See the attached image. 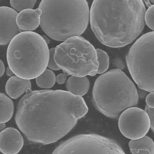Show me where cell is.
Wrapping results in <instances>:
<instances>
[{"mask_svg":"<svg viewBox=\"0 0 154 154\" xmlns=\"http://www.w3.org/2000/svg\"><path fill=\"white\" fill-rule=\"evenodd\" d=\"M88 111L84 99L69 91H34L19 101L15 121L29 141L49 144L66 135Z\"/></svg>","mask_w":154,"mask_h":154,"instance_id":"6da1fadb","label":"cell"},{"mask_svg":"<svg viewBox=\"0 0 154 154\" xmlns=\"http://www.w3.org/2000/svg\"><path fill=\"white\" fill-rule=\"evenodd\" d=\"M146 12L143 0H94L90 16L91 30L103 45L124 47L143 30Z\"/></svg>","mask_w":154,"mask_h":154,"instance_id":"7a4b0ae2","label":"cell"},{"mask_svg":"<svg viewBox=\"0 0 154 154\" xmlns=\"http://www.w3.org/2000/svg\"><path fill=\"white\" fill-rule=\"evenodd\" d=\"M41 28L53 40L64 42L80 36L90 21V10L86 0H42Z\"/></svg>","mask_w":154,"mask_h":154,"instance_id":"3957f363","label":"cell"},{"mask_svg":"<svg viewBox=\"0 0 154 154\" xmlns=\"http://www.w3.org/2000/svg\"><path fill=\"white\" fill-rule=\"evenodd\" d=\"M94 105L101 113L115 119L125 110L138 103L137 89L119 69H113L98 77L93 90Z\"/></svg>","mask_w":154,"mask_h":154,"instance_id":"277c9868","label":"cell"},{"mask_svg":"<svg viewBox=\"0 0 154 154\" xmlns=\"http://www.w3.org/2000/svg\"><path fill=\"white\" fill-rule=\"evenodd\" d=\"M50 50L45 38L33 31H23L9 44L6 57L9 67L21 78L34 79L48 66Z\"/></svg>","mask_w":154,"mask_h":154,"instance_id":"5b68a950","label":"cell"},{"mask_svg":"<svg viewBox=\"0 0 154 154\" xmlns=\"http://www.w3.org/2000/svg\"><path fill=\"white\" fill-rule=\"evenodd\" d=\"M54 58L60 69L71 76H94L98 70L96 49L81 36L69 38L57 46Z\"/></svg>","mask_w":154,"mask_h":154,"instance_id":"8992f818","label":"cell"},{"mask_svg":"<svg viewBox=\"0 0 154 154\" xmlns=\"http://www.w3.org/2000/svg\"><path fill=\"white\" fill-rule=\"evenodd\" d=\"M126 63L139 88L154 93V31L137 39L128 53Z\"/></svg>","mask_w":154,"mask_h":154,"instance_id":"52a82bcc","label":"cell"},{"mask_svg":"<svg viewBox=\"0 0 154 154\" xmlns=\"http://www.w3.org/2000/svg\"><path fill=\"white\" fill-rule=\"evenodd\" d=\"M52 154H126L111 139L94 134L77 135L60 144Z\"/></svg>","mask_w":154,"mask_h":154,"instance_id":"ba28073f","label":"cell"},{"mask_svg":"<svg viewBox=\"0 0 154 154\" xmlns=\"http://www.w3.org/2000/svg\"><path fill=\"white\" fill-rule=\"evenodd\" d=\"M118 125L123 136L130 139H138L147 134L151 127L150 119L146 111L131 107L121 114Z\"/></svg>","mask_w":154,"mask_h":154,"instance_id":"9c48e42d","label":"cell"},{"mask_svg":"<svg viewBox=\"0 0 154 154\" xmlns=\"http://www.w3.org/2000/svg\"><path fill=\"white\" fill-rule=\"evenodd\" d=\"M17 11L10 7L4 6L0 8L1 45L9 43L15 36L20 33L17 23Z\"/></svg>","mask_w":154,"mask_h":154,"instance_id":"30bf717a","label":"cell"},{"mask_svg":"<svg viewBox=\"0 0 154 154\" xmlns=\"http://www.w3.org/2000/svg\"><path fill=\"white\" fill-rule=\"evenodd\" d=\"M24 146L22 135L18 130L7 128L0 133V151L4 154H17Z\"/></svg>","mask_w":154,"mask_h":154,"instance_id":"8fae6325","label":"cell"},{"mask_svg":"<svg viewBox=\"0 0 154 154\" xmlns=\"http://www.w3.org/2000/svg\"><path fill=\"white\" fill-rule=\"evenodd\" d=\"M42 11L40 8L28 9L19 12L17 17V23L21 31H32L41 24Z\"/></svg>","mask_w":154,"mask_h":154,"instance_id":"7c38bea8","label":"cell"},{"mask_svg":"<svg viewBox=\"0 0 154 154\" xmlns=\"http://www.w3.org/2000/svg\"><path fill=\"white\" fill-rule=\"evenodd\" d=\"M31 88L29 79L21 78L17 76H11L7 81L5 91L7 95L12 99L18 98Z\"/></svg>","mask_w":154,"mask_h":154,"instance_id":"4fadbf2b","label":"cell"},{"mask_svg":"<svg viewBox=\"0 0 154 154\" xmlns=\"http://www.w3.org/2000/svg\"><path fill=\"white\" fill-rule=\"evenodd\" d=\"M66 88L68 91L76 96H82L87 93L90 88V81L86 77L71 76L67 79Z\"/></svg>","mask_w":154,"mask_h":154,"instance_id":"5bb4252c","label":"cell"},{"mask_svg":"<svg viewBox=\"0 0 154 154\" xmlns=\"http://www.w3.org/2000/svg\"><path fill=\"white\" fill-rule=\"evenodd\" d=\"M1 123H5L9 122L14 113V103L11 99L5 94L1 93Z\"/></svg>","mask_w":154,"mask_h":154,"instance_id":"9a60e30c","label":"cell"},{"mask_svg":"<svg viewBox=\"0 0 154 154\" xmlns=\"http://www.w3.org/2000/svg\"><path fill=\"white\" fill-rule=\"evenodd\" d=\"M130 150L148 151L154 154V142L150 137L144 136L138 139L131 140L129 143Z\"/></svg>","mask_w":154,"mask_h":154,"instance_id":"2e32d148","label":"cell"},{"mask_svg":"<svg viewBox=\"0 0 154 154\" xmlns=\"http://www.w3.org/2000/svg\"><path fill=\"white\" fill-rule=\"evenodd\" d=\"M56 82L55 74L50 69H46L40 76L36 79L37 85L40 88L49 89L54 86Z\"/></svg>","mask_w":154,"mask_h":154,"instance_id":"e0dca14e","label":"cell"},{"mask_svg":"<svg viewBox=\"0 0 154 154\" xmlns=\"http://www.w3.org/2000/svg\"><path fill=\"white\" fill-rule=\"evenodd\" d=\"M98 61L99 62L98 70L97 74H102L107 71L109 66V58L107 53L100 49H97Z\"/></svg>","mask_w":154,"mask_h":154,"instance_id":"ac0fdd59","label":"cell"},{"mask_svg":"<svg viewBox=\"0 0 154 154\" xmlns=\"http://www.w3.org/2000/svg\"><path fill=\"white\" fill-rule=\"evenodd\" d=\"M37 0H10V4L14 9L21 12L28 9H33Z\"/></svg>","mask_w":154,"mask_h":154,"instance_id":"d6986e66","label":"cell"},{"mask_svg":"<svg viewBox=\"0 0 154 154\" xmlns=\"http://www.w3.org/2000/svg\"><path fill=\"white\" fill-rule=\"evenodd\" d=\"M144 20L148 28L154 31V5H152L146 11Z\"/></svg>","mask_w":154,"mask_h":154,"instance_id":"ffe728a7","label":"cell"},{"mask_svg":"<svg viewBox=\"0 0 154 154\" xmlns=\"http://www.w3.org/2000/svg\"><path fill=\"white\" fill-rule=\"evenodd\" d=\"M55 49V48H53L50 50L49 59L47 67L53 70H59L60 69L55 62L54 58Z\"/></svg>","mask_w":154,"mask_h":154,"instance_id":"44dd1931","label":"cell"},{"mask_svg":"<svg viewBox=\"0 0 154 154\" xmlns=\"http://www.w3.org/2000/svg\"><path fill=\"white\" fill-rule=\"evenodd\" d=\"M145 111L149 115L150 119L151 128L154 133V108H150L146 106Z\"/></svg>","mask_w":154,"mask_h":154,"instance_id":"7402d4cb","label":"cell"},{"mask_svg":"<svg viewBox=\"0 0 154 154\" xmlns=\"http://www.w3.org/2000/svg\"><path fill=\"white\" fill-rule=\"evenodd\" d=\"M146 103L148 107L154 108V93H150L147 95Z\"/></svg>","mask_w":154,"mask_h":154,"instance_id":"603a6c76","label":"cell"},{"mask_svg":"<svg viewBox=\"0 0 154 154\" xmlns=\"http://www.w3.org/2000/svg\"><path fill=\"white\" fill-rule=\"evenodd\" d=\"M66 80V76L64 74H59L56 77V81L59 84H64Z\"/></svg>","mask_w":154,"mask_h":154,"instance_id":"cb8c5ba5","label":"cell"},{"mask_svg":"<svg viewBox=\"0 0 154 154\" xmlns=\"http://www.w3.org/2000/svg\"><path fill=\"white\" fill-rule=\"evenodd\" d=\"M130 150L132 154H152L148 151L143 150H136L132 149V150Z\"/></svg>","mask_w":154,"mask_h":154,"instance_id":"d4e9b609","label":"cell"},{"mask_svg":"<svg viewBox=\"0 0 154 154\" xmlns=\"http://www.w3.org/2000/svg\"><path fill=\"white\" fill-rule=\"evenodd\" d=\"M5 71V66L3 62L0 61V76L2 77Z\"/></svg>","mask_w":154,"mask_h":154,"instance_id":"484cf974","label":"cell"},{"mask_svg":"<svg viewBox=\"0 0 154 154\" xmlns=\"http://www.w3.org/2000/svg\"><path fill=\"white\" fill-rule=\"evenodd\" d=\"M143 1L144 3V5H146V6L148 7V8L151 6V2L150 0H143Z\"/></svg>","mask_w":154,"mask_h":154,"instance_id":"4316f807","label":"cell"},{"mask_svg":"<svg viewBox=\"0 0 154 154\" xmlns=\"http://www.w3.org/2000/svg\"><path fill=\"white\" fill-rule=\"evenodd\" d=\"M14 73L12 71V70L10 69V67H8L7 68V70H6V74L7 76H13L12 75H13Z\"/></svg>","mask_w":154,"mask_h":154,"instance_id":"83f0119b","label":"cell"},{"mask_svg":"<svg viewBox=\"0 0 154 154\" xmlns=\"http://www.w3.org/2000/svg\"><path fill=\"white\" fill-rule=\"evenodd\" d=\"M5 127V123H1V131H2L3 129H4Z\"/></svg>","mask_w":154,"mask_h":154,"instance_id":"f1b7e54d","label":"cell"},{"mask_svg":"<svg viewBox=\"0 0 154 154\" xmlns=\"http://www.w3.org/2000/svg\"><path fill=\"white\" fill-rule=\"evenodd\" d=\"M150 1L151 3H152V4H154V0H150Z\"/></svg>","mask_w":154,"mask_h":154,"instance_id":"f546056e","label":"cell"}]
</instances>
